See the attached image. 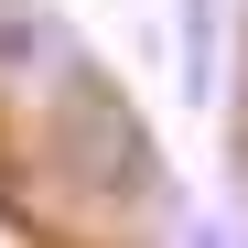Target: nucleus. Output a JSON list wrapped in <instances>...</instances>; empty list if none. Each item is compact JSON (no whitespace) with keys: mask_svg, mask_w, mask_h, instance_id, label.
I'll return each instance as SVG.
<instances>
[{"mask_svg":"<svg viewBox=\"0 0 248 248\" xmlns=\"http://www.w3.org/2000/svg\"><path fill=\"white\" fill-rule=\"evenodd\" d=\"M194 248H216V237H194Z\"/></svg>","mask_w":248,"mask_h":248,"instance_id":"1","label":"nucleus"}]
</instances>
